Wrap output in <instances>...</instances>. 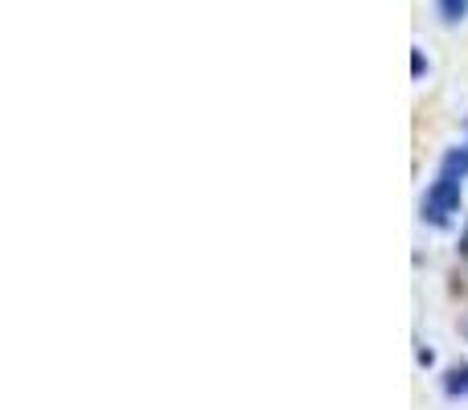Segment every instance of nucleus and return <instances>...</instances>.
<instances>
[{
  "label": "nucleus",
  "mask_w": 468,
  "mask_h": 410,
  "mask_svg": "<svg viewBox=\"0 0 468 410\" xmlns=\"http://www.w3.org/2000/svg\"><path fill=\"white\" fill-rule=\"evenodd\" d=\"M464 177H468V144H456L444 152L436 169V181L423 194V222L440 226L444 230L452 222V214L461 209V194H464Z\"/></svg>",
  "instance_id": "nucleus-1"
},
{
  "label": "nucleus",
  "mask_w": 468,
  "mask_h": 410,
  "mask_svg": "<svg viewBox=\"0 0 468 410\" xmlns=\"http://www.w3.org/2000/svg\"><path fill=\"white\" fill-rule=\"evenodd\" d=\"M444 390L448 394H468V365H452V370H448V378H444Z\"/></svg>",
  "instance_id": "nucleus-2"
},
{
  "label": "nucleus",
  "mask_w": 468,
  "mask_h": 410,
  "mask_svg": "<svg viewBox=\"0 0 468 410\" xmlns=\"http://www.w3.org/2000/svg\"><path fill=\"white\" fill-rule=\"evenodd\" d=\"M440 13H444L448 21H461V16L468 13V5H464V0H461V5H456V0H444V5H440Z\"/></svg>",
  "instance_id": "nucleus-3"
},
{
  "label": "nucleus",
  "mask_w": 468,
  "mask_h": 410,
  "mask_svg": "<svg viewBox=\"0 0 468 410\" xmlns=\"http://www.w3.org/2000/svg\"><path fill=\"white\" fill-rule=\"evenodd\" d=\"M461 255H468V226H464V238H461Z\"/></svg>",
  "instance_id": "nucleus-4"
}]
</instances>
